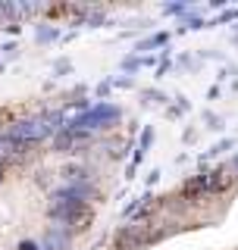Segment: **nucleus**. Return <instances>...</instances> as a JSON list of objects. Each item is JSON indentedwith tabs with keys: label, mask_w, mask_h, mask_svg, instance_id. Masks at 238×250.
Masks as SVG:
<instances>
[{
	"label": "nucleus",
	"mask_w": 238,
	"mask_h": 250,
	"mask_svg": "<svg viewBox=\"0 0 238 250\" xmlns=\"http://www.w3.org/2000/svg\"><path fill=\"white\" fill-rule=\"evenodd\" d=\"M63 113H47V116H31V119H22L10 128V135L19 141V144H38V141H47L50 135H57L63 128Z\"/></svg>",
	"instance_id": "1"
},
{
	"label": "nucleus",
	"mask_w": 238,
	"mask_h": 250,
	"mask_svg": "<svg viewBox=\"0 0 238 250\" xmlns=\"http://www.w3.org/2000/svg\"><path fill=\"white\" fill-rule=\"evenodd\" d=\"M116 119H119V106H113V104H94L91 109H85L82 116H75L66 128L75 131V135H88V131H94V128H107V125L116 122Z\"/></svg>",
	"instance_id": "2"
},
{
	"label": "nucleus",
	"mask_w": 238,
	"mask_h": 250,
	"mask_svg": "<svg viewBox=\"0 0 238 250\" xmlns=\"http://www.w3.org/2000/svg\"><path fill=\"white\" fill-rule=\"evenodd\" d=\"M150 241H157V234L147 231V225H125V229L116 231L113 244H116V250H141Z\"/></svg>",
	"instance_id": "3"
},
{
	"label": "nucleus",
	"mask_w": 238,
	"mask_h": 250,
	"mask_svg": "<svg viewBox=\"0 0 238 250\" xmlns=\"http://www.w3.org/2000/svg\"><path fill=\"white\" fill-rule=\"evenodd\" d=\"M204 175H207L210 194H223V191H229V188L235 185V172L229 169V166H219V169H213V172H204Z\"/></svg>",
	"instance_id": "4"
},
{
	"label": "nucleus",
	"mask_w": 238,
	"mask_h": 250,
	"mask_svg": "<svg viewBox=\"0 0 238 250\" xmlns=\"http://www.w3.org/2000/svg\"><path fill=\"white\" fill-rule=\"evenodd\" d=\"M182 194H185L188 200H197V197H204V194H210V188H207V175H194V178H188V182L182 185Z\"/></svg>",
	"instance_id": "5"
},
{
	"label": "nucleus",
	"mask_w": 238,
	"mask_h": 250,
	"mask_svg": "<svg viewBox=\"0 0 238 250\" xmlns=\"http://www.w3.org/2000/svg\"><path fill=\"white\" fill-rule=\"evenodd\" d=\"M19 147H25V144H19V141H16L10 131H6V135H0V166H3L10 156L19 153Z\"/></svg>",
	"instance_id": "6"
},
{
	"label": "nucleus",
	"mask_w": 238,
	"mask_h": 250,
	"mask_svg": "<svg viewBox=\"0 0 238 250\" xmlns=\"http://www.w3.org/2000/svg\"><path fill=\"white\" fill-rule=\"evenodd\" d=\"M53 38H57V28H38V41H53Z\"/></svg>",
	"instance_id": "7"
},
{
	"label": "nucleus",
	"mask_w": 238,
	"mask_h": 250,
	"mask_svg": "<svg viewBox=\"0 0 238 250\" xmlns=\"http://www.w3.org/2000/svg\"><path fill=\"white\" fill-rule=\"evenodd\" d=\"M19 250H44V247H38L35 241H22V244H19Z\"/></svg>",
	"instance_id": "8"
},
{
	"label": "nucleus",
	"mask_w": 238,
	"mask_h": 250,
	"mask_svg": "<svg viewBox=\"0 0 238 250\" xmlns=\"http://www.w3.org/2000/svg\"><path fill=\"white\" fill-rule=\"evenodd\" d=\"M232 172H238V156H235V160H232Z\"/></svg>",
	"instance_id": "9"
},
{
	"label": "nucleus",
	"mask_w": 238,
	"mask_h": 250,
	"mask_svg": "<svg viewBox=\"0 0 238 250\" xmlns=\"http://www.w3.org/2000/svg\"><path fill=\"white\" fill-rule=\"evenodd\" d=\"M0 178H3V166H0Z\"/></svg>",
	"instance_id": "10"
}]
</instances>
